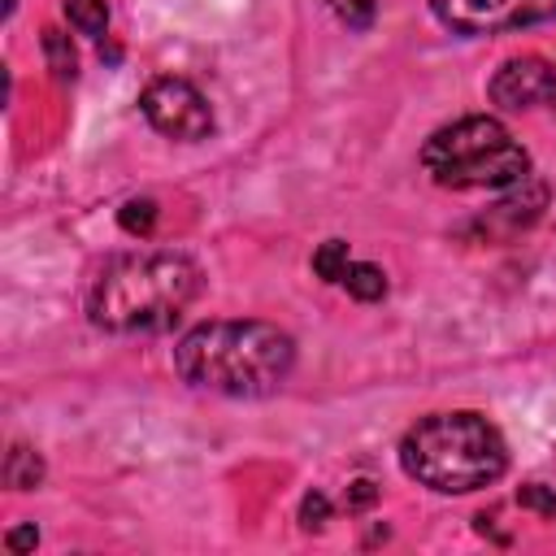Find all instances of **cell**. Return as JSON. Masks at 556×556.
<instances>
[{
	"mask_svg": "<svg viewBox=\"0 0 556 556\" xmlns=\"http://www.w3.org/2000/svg\"><path fill=\"white\" fill-rule=\"evenodd\" d=\"M174 369L182 382L235 400L274 395L295 369V339L274 321L222 317L191 326L174 348Z\"/></svg>",
	"mask_w": 556,
	"mask_h": 556,
	"instance_id": "1",
	"label": "cell"
},
{
	"mask_svg": "<svg viewBox=\"0 0 556 556\" xmlns=\"http://www.w3.org/2000/svg\"><path fill=\"white\" fill-rule=\"evenodd\" d=\"M200 282V265L182 252H122L96 269L87 317L109 334H156L187 313Z\"/></svg>",
	"mask_w": 556,
	"mask_h": 556,
	"instance_id": "2",
	"label": "cell"
},
{
	"mask_svg": "<svg viewBox=\"0 0 556 556\" xmlns=\"http://www.w3.org/2000/svg\"><path fill=\"white\" fill-rule=\"evenodd\" d=\"M400 469L439 495H469L504 478L508 443L473 408L430 413L404 430Z\"/></svg>",
	"mask_w": 556,
	"mask_h": 556,
	"instance_id": "3",
	"label": "cell"
},
{
	"mask_svg": "<svg viewBox=\"0 0 556 556\" xmlns=\"http://www.w3.org/2000/svg\"><path fill=\"white\" fill-rule=\"evenodd\" d=\"M421 169L452 191H504L530 178V152L513 139L500 117L473 113L452 126H439L421 143Z\"/></svg>",
	"mask_w": 556,
	"mask_h": 556,
	"instance_id": "4",
	"label": "cell"
},
{
	"mask_svg": "<svg viewBox=\"0 0 556 556\" xmlns=\"http://www.w3.org/2000/svg\"><path fill=\"white\" fill-rule=\"evenodd\" d=\"M139 113L148 117V126L165 139H178V143H195V139H208L213 135V109L208 100L200 96L195 83L187 78H152L143 91H139Z\"/></svg>",
	"mask_w": 556,
	"mask_h": 556,
	"instance_id": "5",
	"label": "cell"
},
{
	"mask_svg": "<svg viewBox=\"0 0 556 556\" xmlns=\"http://www.w3.org/2000/svg\"><path fill=\"white\" fill-rule=\"evenodd\" d=\"M430 13L452 35H500L556 17V0H430Z\"/></svg>",
	"mask_w": 556,
	"mask_h": 556,
	"instance_id": "6",
	"label": "cell"
},
{
	"mask_svg": "<svg viewBox=\"0 0 556 556\" xmlns=\"http://www.w3.org/2000/svg\"><path fill=\"white\" fill-rule=\"evenodd\" d=\"M547 91H552V65L534 52L526 56H508L495 74H491V104L504 109V113H526L534 104H547Z\"/></svg>",
	"mask_w": 556,
	"mask_h": 556,
	"instance_id": "7",
	"label": "cell"
},
{
	"mask_svg": "<svg viewBox=\"0 0 556 556\" xmlns=\"http://www.w3.org/2000/svg\"><path fill=\"white\" fill-rule=\"evenodd\" d=\"M43 482V456L26 443H13L4 452V486L9 491H35Z\"/></svg>",
	"mask_w": 556,
	"mask_h": 556,
	"instance_id": "8",
	"label": "cell"
},
{
	"mask_svg": "<svg viewBox=\"0 0 556 556\" xmlns=\"http://www.w3.org/2000/svg\"><path fill=\"white\" fill-rule=\"evenodd\" d=\"M343 287H348V295H352V300L374 304V300H382V295H387V274H382L374 261H352V265H348V274H343Z\"/></svg>",
	"mask_w": 556,
	"mask_h": 556,
	"instance_id": "9",
	"label": "cell"
},
{
	"mask_svg": "<svg viewBox=\"0 0 556 556\" xmlns=\"http://www.w3.org/2000/svg\"><path fill=\"white\" fill-rule=\"evenodd\" d=\"M43 56H48V70L61 83H74L78 78V52H74V43H70L65 30H56V26L43 30Z\"/></svg>",
	"mask_w": 556,
	"mask_h": 556,
	"instance_id": "10",
	"label": "cell"
},
{
	"mask_svg": "<svg viewBox=\"0 0 556 556\" xmlns=\"http://www.w3.org/2000/svg\"><path fill=\"white\" fill-rule=\"evenodd\" d=\"M65 22L87 35V39H100L109 30V4L104 0H65Z\"/></svg>",
	"mask_w": 556,
	"mask_h": 556,
	"instance_id": "11",
	"label": "cell"
},
{
	"mask_svg": "<svg viewBox=\"0 0 556 556\" xmlns=\"http://www.w3.org/2000/svg\"><path fill=\"white\" fill-rule=\"evenodd\" d=\"M348 265H352V252H348L343 239H326V243L313 252V274H317L321 282H343Z\"/></svg>",
	"mask_w": 556,
	"mask_h": 556,
	"instance_id": "12",
	"label": "cell"
},
{
	"mask_svg": "<svg viewBox=\"0 0 556 556\" xmlns=\"http://www.w3.org/2000/svg\"><path fill=\"white\" fill-rule=\"evenodd\" d=\"M117 222H122V230L126 235H152V226H156V204L143 195V200H126L122 208H117Z\"/></svg>",
	"mask_w": 556,
	"mask_h": 556,
	"instance_id": "13",
	"label": "cell"
},
{
	"mask_svg": "<svg viewBox=\"0 0 556 556\" xmlns=\"http://www.w3.org/2000/svg\"><path fill=\"white\" fill-rule=\"evenodd\" d=\"M330 521V500L321 495V491H308L304 500H300V526L304 530H321Z\"/></svg>",
	"mask_w": 556,
	"mask_h": 556,
	"instance_id": "14",
	"label": "cell"
},
{
	"mask_svg": "<svg viewBox=\"0 0 556 556\" xmlns=\"http://www.w3.org/2000/svg\"><path fill=\"white\" fill-rule=\"evenodd\" d=\"M517 504L521 508H534L539 517H556V491H547L543 482H530L517 491Z\"/></svg>",
	"mask_w": 556,
	"mask_h": 556,
	"instance_id": "15",
	"label": "cell"
},
{
	"mask_svg": "<svg viewBox=\"0 0 556 556\" xmlns=\"http://www.w3.org/2000/svg\"><path fill=\"white\" fill-rule=\"evenodd\" d=\"M339 17H343L352 30H365V26L374 22V0H348V4H339Z\"/></svg>",
	"mask_w": 556,
	"mask_h": 556,
	"instance_id": "16",
	"label": "cell"
},
{
	"mask_svg": "<svg viewBox=\"0 0 556 556\" xmlns=\"http://www.w3.org/2000/svg\"><path fill=\"white\" fill-rule=\"evenodd\" d=\"M374 500H378V486H374L369 478H356V482L348 486V508H352V513H361V508H369Z\"/></svg>",
	"mask_w": 556,
	"mask_h": 556,
	"instance_id": "17",
	"label": "cell"
},
{
	"mask_svg": "<svg viewBox=\"0 0 556 556\" xmlns=\"http://www.w3.org/2000/svg\"><path fill=\"white\" fill-rule=\"evenodd\" d=\"M35 543H39V530L35 526H17V530L4 534V547L9 552H35Z\"/></svg>",
	"mask_w": 556,
	"mask_h": 556,
	"instance_id": "18",
	"label": "cell"
},
{
	"mask_svg": "<svg viewBox=\"0 0 556 556\" xmlns=\"http://www.w3.org/2000/svg\"><path fill=\"white\" fill-rule=\"evenodd\" d=\"M547 104L556 109V65H552V91H547Z\"/></svg>",
	"mask_w": 556,
	"mask_h": 556,
	"instance_id": "19",
	"label": "cell"
},
{
	"mask_svg": "<svg viewBox=\"0 0 556 556\" xmlns=\"http://www.w3.org/2000/svg\"><path fill=\"white\" fill-rule=\"evenodd\" d=\"M13 9H17V0H4V17H13Z\"/></svg>",
	"mask_w": 556,
	"mask_h": 556,
	"instance_id": "20",
	"label": "cell"
},
{
	"mask_svg": "<svg viewBox=\"0 0 556 556\" xmlns=\"http://www.w3.org/2000/svg\"><path fill=\"white\" fill-rule=\"evenodd\" d=\"M330 4H339V0H330Z\"/></svg>",
	"mask_w": 556,
	"mask_h": 556,
	"instance_id": "21",
	"label": "cell"
}]
</instances>
